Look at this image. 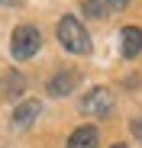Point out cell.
<instances>
[{
    "mask_svg": "<svg viewBox=\"0 0 142 148\" xmlns=\"http://www.w3.org/2000/svg\"><path fill=\"white\" fill-rule=\"evenodd\" d=\"M58 42L65 45V52H71V55H87L90 52V36L81 26L78 16H61L58 19Z\"/></svg>",
    "mask_w": 142,
    "mask_h": 148,
    "instance_id": "obj_1",
    "label": "cell"
},
{
    "mask_svg": "<svg viewBox=\"0 0 142 148\" xmlns=\"http://www.w3.org/2000/svg\"><path fill=\"white\" fill-rule=\"evenodd\" d=\"M39 45H42V32L36 26H16L13 29V39H10V55L16 61H29L36 52H39Z\"/></svg>",
    "mask_w": 142,
    "mask_h": 148,
    "instance_id": "obj_2",
    "label": "cell"
},
{
    "mask_svg": "<svg viewBox=\"0 0 142 148\" xmlns=\"http://www.w3.org/2000/svg\"><path fill=\"white\" fill-rule=\"evenodd\" d=\"M110 110H113V93L107 87H94L81 100V113L87 116H110Z\"/></svg>",
    "mask_w": 142,
    "mask_h": 148,
    "instance_id": "obj_3",
    "label": "cell"
},
{
    "mask_svg": "<svg viewBox=\"0 0 142 148\" xmlns=\"http://www.w3.org/2000/svg\"><path fill=\"white\" fill-rule=\"evenodd\" d=\"M81 84V74L74 68H61L58 74H52L49 77V93L52 97H68V93H74Z\"/></svg>",
    "mask_w": 142,
    "mask_h": 148,
    "instance_id": "obj_4",
    "label": "cell"
},
{
    "mask_svg": "<svg viewBox=\"0 0 142 148\" xmlns=\"http://www.w3.org/2000/svg\"><path fill=\"white\" fill-rule=\"evenodd\" d=\"M39 113H42V103H39V100H23V103L13 110L10 122H13V129H29L32 122L39 119Z\"/></svg>",
    "mask_w": 142,
    "mask_h": 148,
    "instance_id": "obj_5",
    "label": "cell"
},
{
    "mask_svg": "<svg viewBox=\"0 0 142 148\" xmlns=\"http://www.w3.org/2000/svg\"><path fill=\"white\" fill-rule=\"evenodd\" d=\"M120 52H123V58L142 55V29L139 26H123V32H120Z\"/></svg>",
    "mask_w": 142,
    "mask_h": 148,
    "instance_id": "obj_6",
    "label": "cell"
},
{
    "mask_svg": "<svg viewBox=\"0 0 142 148\" xmlns=\"http://www.w3.org/2000/svg\"><path fill=\"white\" fill-rule=\"evenodd\" d=\"M97 142H100V135L94 126H78L68 138V148H97Z\"/></svg>",
    "mask_w": 142,
    "mask_h": 148,
    "instance_id": "obj_7",
    "label": "cell"
},
{
    "mask_svg": "<svg viewBox=\"0 0 142 148\" xmlns=\"http://www.w3.org/2000/svg\"><path fill=\"white\" fill-rule=\"evenodd\" d=\"M23 87H26V81H23V74H16V71H7L3 77H0V97H7V100H16L23 93Z\"/></svg>",
    "mask_w": 142,
    "mask_h": 148,
    "instance_id": "obj_8",
    "label": "cell"
},
{
    "mask_svg": "<svg viewBox=\"0 0 142 148\" xmlns=\"http://www.w3.org/2000/svg\"><path fill=\"white\" fill-rule=\"evenodd\" d=\"M84 13L87 16H94V19H103V13H107V3H103V0H84Z\"/></svg>",
    "mask_w": 142,
    "mask_h": 148,
    "instance_id": "obj_9",
    "label": "cell"
},
{
    "mask_svg": "<svg viewBox=\"0 0 142 148\" xmlns=\"http://www.w3.org/2000/svg\"><path fill=\"white\" fill-rule=\"evenodd\" d=\"M126 3H129V0H107L110 10H126Z\"/></svg>",
    "mask_w": 142,
    "mask_h": 148,
    "instance_id": "obj_10",
    "label": "cell"
},
{
    "mask_svg": "<svg viewBox=\"0 0 142 148\" xmlns=\"http://www.w3.org/2000/svg\"><path fill=\"white\" fill-rule=\"evenodd\" d=\"M132 132H136V135L142 138V119H132Z\"/></svg>",
    "mask_w": 142,
    "mask_h": 148,
    "instance_id": "obj_11",
    "label": "cell"
},
{
    "mask_svg": "<svg viewBox=\"0 0 142 148\" xmlns=\"http://www.w3.org/2000/svg\"><path fill=\"white\" fill-rule=\"evenodd\" d=\"M16 3V0H0V7H13Z\"/></svg>",
    "mask_w": 142,
    "mask_h": 148,
    "instance_id": "obj_12",
    "label": "cell"
},
{
    "mask_svg": "<svg viewBox=\"0 0 142 148\" xmlns=\"http://www.w3.org/2000/svg\"><path fill=\"white\" fill-rule=\"evenodd\" d=\"M113 148H126V145H113Z\"/></svg>",
    "mask_w": 142,
    "mask_h": 148,
    "instance_id": "obj_13",
    "label": "cell"
}]
</instances>
